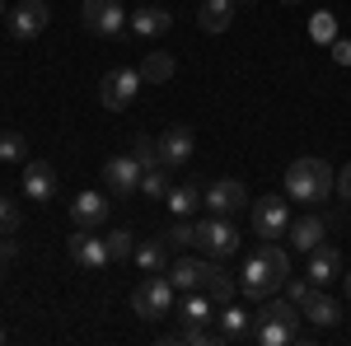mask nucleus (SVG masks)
Returning <instances> with one entry per match:
<instances>
[{"instance_id": "22", "label": "nucleus", "mask_w": 351, "mask_h": 346, "mask_svg": "<svg viewBox=\"0 0 351 346\" xmlns=\"http://www.w3.org/2000/svg\"><path fill=\"white\" fill-rule=\"evenodd\" d=\"M202 291L211 295L216 304H230L239 286H234V276H230V271H225V267H220L216 258H211V262H206V281H202Z\"/></svg>"}, {"instance_id": "39", "label": "nucleus", "mask_w": 351, "mask_h": 346, "mask_svg": "<svg viewBox=\"0 0 351 346\" xmlns=\"http://www.w3.org/2000/svg\"><path fill=\"white\" fill-rule=\"evenodd\" d=\"M342 286H347V304H351V276H342Z\"/></svg>"}, {"instance_id": "11", "label": "nucleus", "mask_w": 351, "mask_h": 346, "mask_svg": "<svg viewBox=\"0 0 351 346\" xmlns=\"http://www.w3.org/2000/svg\"><path fill=\"white\" fill-rule=\"evenodd\" d=\"M66 253H71V262L84 267V271H104V267H108V243L94 239L89 230H75V234L66 239Z\"/></svg>"}, {"instance_id": "24", "label": "nucleus", "mask_w": 351, "mask_h": 346, "mask_svg": "<svg viewBox=\"0 0 351 346\" xmlns=\"http://www.w3.org/2000/svg\"><path fill=\"white\" fill-rule=\"evenodd\" d=\"M169 253H173V248H169V243H164V234L160 239H145V243H136V267H141V271H164V267H169Z\"/></svg>"}, {"instance_id": "7", "label": "nucleus", "mask_w": 351, "mask_h": 346, "mask_svg": "<svg viewBox=\"0 0 351 346\" xmlns=\"http://www.w3.org/2000/svg\"><path fill=\"white\" fill-rule=\"evenodd\" d=\"M276 286H286V281H281V271L267 262V253L258 248L239 271V291L248 295V299H267V295H276Z\"/></svg>"}, {"instance_id": "19", "label": "nucleus", "mask_w": 351, "mask_h": 346, "mask_svg": "<svg viewBox=\"0 0 351 346\" xmlns=\"http://www.w3.org/2000/svg\"><path fill=\"white\" fill-rule=\"evenodd\" d=\"M164 276L173 281V291H202V281H206V262L202 258H178V262L164 267Z\"/></svg>"}, {"instance_id": "43", "label": "nucleus", "mask_w": 351, "mask_h": 346, "mask_svg": "<svg viewBox=\"0 0 351 346\" xmlns=\"http://www.w3.org/2000/svg\"><path fill=\"white\" fill-rule=\"evenodd\" d=\"M0 14H5V0H0Z\"/></svg>"}, {"instance_id": "38", "label": "nucleus", "mask_w": 351, "mask_h": 346, "mask_svg": "<svg viewBox=\"0 0 351 346\" xmlns=\"http://www.w3.org/2000/svg\"><path fill=\"white\" fill-rule=\"evenodd\" d=\"M337 192L351 201V164H342V173H337Z\"/></svg>"}, {"instance_id": "3", "label": "nucleus", "mask_w": 351, "mask_h": 346, "mask_svg": "<svg viewBox=\"0 0 351 346\" xmlns=\"http://www.w3.org/2000/svg\"><path fill=\"white\" fill-rule=\"evenodd\" d=\"M132 309L141 319H164L169 309H173V281L164 276V271H145V281L132 291Z\"/></svg>"}, {"instance_id": "2", "label": "nucleus", "mask_w": 351, "mask_h": 346, "mask_svg": "<svg viewBox=\"0 0 351 346\" xmlns=\"http://www.w3.org/2000/svg\"><path fill=\"white\" fill-rule=\"evenodd\" d=\"M332 187H337V178H332V164L328 160H295L291 169H286V197L291 201H304V206H319V201H328L332 197Z\"/></svg>"}, {"instance_id": "42", "label": "nucleus", "mask_w": 351, "mask_h": 346, "mask_svg": "<svg viewBox=\"0 0 351 346\" xmlns=\"http://www.w3.org/2000/svg\"><path fill=\"white\" fill-rule=\"evenodd\" d=\"M281 5H300V0H281Z\"/></svg>"}, {"instance_id": "6", "label": "nucleus", "mask_w": 351, "mask_h": 346, "mask_svg": "<svg viewBox=\"0 0 351 346\" xmlns=\"http://www.w3.org/2000/svg\"><path fill=\"white\" fill-rule=\"evenodd\" d=\"M286 230H291V197H263V201H253V234L258 239H286Z\"/></svg>"}, {"instance_id": "28", "label": "nucleus", "mask_w": 351, "mask_h": 346, "mask_svg": "<svg viewBox=\"0 0 351 346\" xmlns=\"http://www.w3.org/2000/svg\"><path fill=\"white\" fill-rule=\"evenodd\" d=\"M0 164H28V140L19 132H0Z\"/></svg>"}, {"instance_id": "12", "label": "nucleus", "mask_w": 351, "mask_h": 346, "mask_svg": "<svg viewBox=\"0 0 351 346\" xmlns=\"http://www.w3.org/2000/svg\"><path fill=\"white\" fill-rule=\"evenodd\" d=\"M47 19H52V10H47L43 0H24V5L10 10V33H14L19 42H33V38L47 28Z\"/></svg>"}, {"instance_id": "9", "label": "nucleus", "mask_w": 351, "mask_h": 346, "mask_svg": "<svg viewBox=\"0 0 351 346\" xmlns=\"http://www.w3.org/2000/svg\"><path fill=\"white\" fill-rule=\"evenodd\" d=\"M84 28L94 38H117L127 28V10L122 0H84Z\"/></svg>"}, {"instance_id": "40", "label": "nucleus", "mask_w": 351, "mask_h": 346, "mask_svg": "<svg viewBox=\"0 0 351 346\" xmlns=\"http://www.w3.org/2000/svg\"><path fill=\"white\" fill-rule=\"evenodd\" d=\"M0 271H5V248H0Z\"/></svg>"}, {"instance_id": "34", "label": "nucleus", "mask_w": 351, "mask_h": 346, "mask_svg": "<svg viewBox=\"0 0 351 346\" xmlns=\"http://www.w3.org/2000/svg\"><path fill=\"white\" fill-rule=\"evenodd\" d=\"M132 155L141 160V169H155V164H164V160H160V140H150V136H136Z\"/></svg>"}, {"instance_id": "8", "label": "nucleus", "mask_w": 351, "mask_h": 346, "mask_svg": "<svg viewBox=\"0 0 351 346\" xmlns=\"http://www.w3.org/2000/svg\"><path fill=\"white\" fill-rule=\"evenodd\" d=\"M202 206L211 215H230V220H234V215L248 206V187H243L239 178H216V183L202 192Z\"/></svg>"}, {"instance_id": "35", "label": "nucleus", "mask_w": 351, "mask_h": 346, "mask_svg": "<svg viewBox=\"0 0 351 346\" xmlns=\"http://www.w3.org/2000/svg\"><path fill=\"white\" fill-rule=\"evenodd\" d=\"M0 234H19V206H14V197H0Z\"/></svg>"}, {"instance_id": "29", "label": "nucleus", "mask_w": 351, "mask_h": 346, "mask_svg": "<svg viewBox=\"0 0 351 346\" xmlns=\"http://www.w3.org/2000/svg\"><path fill=\"white\" fill-rule=\"evenodd\" d=\"M169 169H164V164H155V169H145V173H141V192H145V197H155V201H164V192H169Z\"/></svg>"}, {"instance_id": "1", "label": "nucleus", "mask_w": 351, "mask_h": 346, "mask_svg": "<svg viewBox=\"0 0 351 346\" xmlns=\"http://www.w3.org/2000/svg\"><path fill=\"white\" fill-rule=\"evenodd\" d=\"M300 304L295 299H263V309L253 314V342L258 346H286L300 342Z\"/></svg>"}, {"instance_id": "31", "label": "nucleus", "mask_w": 351, "mask_h": 346, "mask_svg": "<svg viewBox=\"0 0 351 346\" xmlns=\"http://www.w3.org/2000/svg\"><path fill=\"white\" fill-rule=\"evenodd\" d=\"M164 243H169V248H192V243H197V225H192L188 215H178V225L164 234Z\"/></svg>"}, {"instance_id": "23", "label": "nucleus", "mask_w": 351, "mask_h": 346, "mask_svg": "<svg viewBox=\"0 0 351 346\" xmlns=\"http://www.w3.org/2000/svg\"><path fill=\"white\" fill-rule=\"evenodd\" d=\"M216 319H220V337H225V342H239V337H248V332H253V314H248V309H239V304H225Z\"/></svg>"}, {"instance_id": "10", "label": "nucleus", "mask_w": 351, "mask_h": 346, "mask_svg": "<svg viewBox=\"0 0 351 346\" xmlns=\"http://www.w3.org/2000/svg\"><path fill=\"white\" fill-rule=\"evenodd\" d=\"M141 160L136 155H112L108 164H104V183H108L112 197H132V192H141Z\"/></svg>"}, {"instance_id": "32", "label": "nucleus", "mask_w": 351, "mask_h": 346, "mask_svg": "<svg viewBox=\"0 0 351 346\" xmlns=\"http://www.w3.org/2000/svg\"><path fill=\"white\" fill-rule=\"evenodd\" d=\"M178 342H192V346H216V342H225L220 332H211L206 323H188L183 332H178Z\"/></svg>"}, {"instance_id": "30", "label": "nucleus", "mask_w": 351, "mask_h": 346, "mask_svg": "<svg viewBox=\"0 0 351 346\" xmlns=\"http://www.w3.org/2000/svg\"><path fill=\"white\" fill-rule=\"evenodd\" d=\"M104 243H108V262H127V258L136 253V234L132 230H112Z\"/></svg>"}, {"instance_id": "15", "label": "nucleus", "mask_w": 351, "mask_h": 346, "mask_svg": "<svg viewBox=\"0 0 351 346\" xmlns=\"http://www.w3.org/2000/svg\"><path fill=\"white\" fill-rule=\"evenodd\" d=\"M24 197L28 201H52L56 197V169L47 160H28L24 164Z\"/></svg>"}, {"instance_id": "36", "label": "nucleus", "mask_w": 351, "mask_h": 346, "mask_svg": "<svg viewBox=\"0 0 351 346\" xmlns=\"http://www.w3.org/2000/svg\"><path fill=\"white\" fill-rule=\"evenodd\" d=\"M309 291H314V286H309V276H286V299H295V304H300Z\"/></svg>"}, {"instance_id": "14", "label": "nucleus", "mask_w": 351, "mask_h": 346, "mask_svg": "<svg viewBox=\"0 0 351 346\" xmlns=\"http://www.w3.org/2000/svg\"><path fill=\"white\" fill-rule=\"evenodd\" d=\"M300 314H304V323H314V328H337L342 323V304L332 295H324V286H314V291L300 299Z\"/></svg>"}, {"instance_id": "18", "label": "nucleus", "mask_w": 351, "mask_h": 346, "mask_svg": "<svg viewBox=\"0 0 351 346\" xmlns=\"http://www.w3.org/2000/svg\"><path fill=\"white\" fill-rule=\"evenodd\" d=\"M309 286H328V281H337L342 276V253L332 248V243H319L314 253H309Z\"/></svg>"}, {"instance_id": "41", "label": "nucleus", "mask_w": 351, "mask_h": 346, "mask_svg": "<svg viewBox=\"0 0 351 346\" xmlns=\"http://www.w3.org/2000/svg\"><path fill=\"white\" fill-rule=\"evenodd\" d=\"M5 337H10V332H5V328H0V342H5Z\"/></svg>"}, {"instance_id": "26", "label": "nucleus", "mask_w": 351, "mask_h": 346, "mask_svg": "<svg viewBox=\"0 0 351 346\" xmlns=\"http://www.w3.org/2000/svg\"><path fill=\"white\" fill-rule=\"evenodd\" d=\"M211 304H216V299H211L206 291H188V299L178 304V319H183V323H211V319H216Z\"/></svg>"}, {"instance_id": "20", "label": "nucleus", "mask_w": 351, "mask_h": 346, "mask_svg": "<svg viewBox=\"0 0 351 346\" xmlns=\"http://www.w3.org/2000/svg\"><path fill=\"white\" fill-rule=\"evenodd\" d=\"M234 19V0H202V10H197V28L202 33H225Z\"/></svg>"}, {"instance_id": "27", "label": "nucleus", "mask_w": 351, "mask_h": 346, "mask_svg": "<svg viewBox=\"0 0 351 346\" xmlns=\"http://www.w3.org/2000/svg\"><path fill=\"white\" fill-rule=\"evenodd\" d=\"M173 56L169 52H145V61H141V80L145 84H164V80H173Z\"/></svg>"}, {"instance_id": "37", "label": "nucleus", "mask_w": 351, "mask_h": 346, "mask_svg": "<svg viewBox=\"0 0 351 346\" xmlns=\"http://www.w3.org/2000/svg\"><path fill=\"white\" fill-rule=\"evenodd\" d=\"M328 47H332V61H337V66H351V42L347 38H332Z\"/></svg>"}, {"instance_id": "5", "label": "nucleus", "mask_w": 351, "mask_h": 346, "mask_svg": "<svg viewBox=\"0 0 351 346\" xmlns=\"http://www.w3.org/2000/svg\"><path fill=\"white\" fill-rule=\"evenodd\" d=\"M141 71H132V66H117V71H108L104 80H99V103L108 108V112H127L132 108V99L141 94Z\"/></svg>"}, {"instance_id": "13", "label": "nucleus", "mask_w": 351, "mask_h": 346, "mask_svg": "<svg viewBox=\"0 0 351 346\" xmlns=\"http://www.w3.org/2000/svg\"><path fill=\"white\" fill-rule=\"evenodd\" d=\"M192 155H197V136H192V127H164V136H160L164 169H183V164H192Z\"/></svg>"}, {"instance_id": "21", "label": "nucleus", "mask_w": 351, "mask_h": 346, "mask_svg": "<svg viewBox=\"0 0 351 346\" xmlns=\"http://www.w3.org/2000/svg\"><path fill=\"white\" fill-rule=\"evenodd\" d=\"M132 28L141 33V38H160V33H169L173 28V14L169 10H160V5H141L132 14Z\"/></svg>"}, {"instance_id": "25", "label": "nucleus", "mask_w": 351, "mask_h": 346, "mask_svg": "<svg viewBox=\"0 0 351 346\" xmlns=\"http://www.w3.org/2000/svg\"><path fill=\"white\" fill-rule=\"evenodd\" d=\"M164 206L173 215H192L197 206H202V187L197 183H173L169 192H164Z\"/></svg>"}, {"instance_id": "33", "label": "nucleus", "mask_w": 351, "mask_h": 346, "mask_svg": "<svg viewBox=\"0 0 351 346\" xmlns=\"http://www.w3.org/2000/svg\"><path fill=\"white\" fill-rule=\"evenodd\" d=\"M309 38H314V42H332V38H337V19H332L328 10H319V14L309 19Z\"/></svg>"}, {"instance_id": "4", "label": "nucleus", "mask_w": 351, "mask_h": 346, "mask_svg": "<svg viewBox=\"0 0 351 346\" xmlns=\"http://www.w3.org/2000/svg\"><path fill=\"white\" fill-rule=\"evenodd\" d=\"M197 243H202V253L206 258H234L239 253V230H234V220L230 215H206V220H197Z\"/></svg>"}, {"instance_id": "16", "label": "nucleus", "mask_w": 351, "mask_h": 346, "mask_svg": "<svg viewBox=\"0 0 351 346\" xmlns=\"http://www.w3.org/2000/svg\"><path fill=\"white\" fill-rule=\"evenodd\" d=\"M286 239H291V248H295V253H304V258H309V253L328 239V225L319 220V215H300V220H291Z\"/></svg>"}, {"instance_id": "17", "label": "nucleus", "mask_w": 351, "mask_h": 346, "mask_svg": "<svg viewBox=\"0 0 351 346\" xmlns=\"http://www.w3.org/2000/svg\"><path fill=\"white\" fill-rule=\"evenodd\" d=\"M112 211V201L104 197V192H80L75 201H71V220L80 225V230H94V225H104Z\"/></svg>"}]
</instances>
